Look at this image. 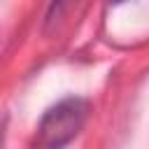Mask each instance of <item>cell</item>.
<instances>
[{"instance_id": "1", "label": "cell", "mask_w": 149, "mask_h": 149, "mask_svg": "<svg viewBox=\"0 0 149 149\" xmlns=\"http://www.w3.org/2000/svg\"><path fill=\"white\" fill-rule=\"evenodd\" d=\"M86 116L88 102L81 98H65L56 102L42 114L35 133V144L40 149H63L79 135Z\"/></svg>"}, {"instance_id": "2", "label": "cell", "mask_w": 149, "mask_h": 149, "mask_svg": "<svg viewBox=\"0 0 149 149\" xmlns=\"http://www.w3.org/2000/svg\"><path fill=\"white\" fill-rule=\"evenodd\" d=\"M112 2H121V0H112Z\"/></svg>"}]
</instances>
